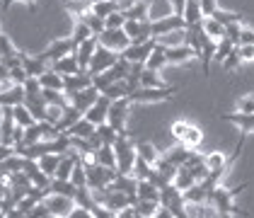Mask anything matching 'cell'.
<instances>
[{"instance_id": "obj_59", "label": "cell", "mask_w": 254, "mask_h": 218, "mask_svg": "<svg viewBox=\"0 0 254 218\" xmlns=\"http://www.w3.org/2000/svg\"><path fill=\"white\" fill-rule=\"evenodd\" d=\"M170 7L175 15H182L184 17V10H187V0H170Z\"/></svg>"}, {"instance_id": "obj_63", "label": "cell", "mask_w": 254, "mask_h": 218, "mask_svg": "<svg viewBox=\"0 0 254 218\" xmlns=\"http://www.w3.org/2000/svg\"><path fill=\"white\" fill-rule=\"evenodd\" d=\"M0 121H2V107H0Z\"/></svg>"}, {"instance_id": "obj_33", "label": "cell", "mask_w": 254, "mask_h": 218, "mask_svg": "<svg viewBox=\"0 0 254 218\" xmlns=\"http://www.w3.org/2000/svg\"><path fill=\"white\" fill-rule=\"evenodd\" d=\"M95 160H97L99 165H107V167H114L117 170V153H114V145H102L95 150Z\"/></svg>"}, {"instance_id": "obj_61", "label": "cell", "mask_w": 254, "mask_h": 218, "mask_svg": "<svg viewBox=\"0 0 254 218\" xmlns=\"http://www.w3.org/2000/svg\"><path fill=\"white\" fill-rule=\"evenodd\" d=\"M12 153H15L12 145H2V143H0V160H5L7 155H12Z\"/></svg>"}, {"instance_id": "obj_12", "label": "cell", "mask_w": 254, "mask_h": 218, "mask_svg": "<svg viewBox=\"0 0 254 218\" xmlns=\"http://www.w3.org/2000/svg\"><path fill=\"white\" fill-rule=\"evenodd\" d=\"M90 85H95V78H92L87 71H78V73L63 75V92H65L68 97L80 92V90H85V87H90Z\"/></svg>"}, {"instance_id": "obj_6", "label": "cell", "mask_w": 254, "mask_h": 218, "mask_svg": "<svg viewBox=\"0 0 254 218\" xmlns=\"http://www.w3.org/2000/svg\"><path fill=\"white\" fill-rule=\"evenodd\" d=\"M75 51H78V46H75L73 37H61V39L51 41V44L46 46V51L39 54V56L46 61V63H54V61L63 59V56H68V54H75Z\"/></svg>"}, {"instance_id": "obj_24", "label": "cell", "mask_w": 254, "mask_h": 218, "mask_svg": "<svg viewBox=\"0 0 254 218\" xmlns=\"http://www.w3.org/2000/svg\"><path fill=\"white\" fill-rule=\"evenodd\" d=\"M22 66H24V71H27L29 75H34V78H39L44 71H49V68H46V61L41 59V56H27V54H22Z\"/></svg>"}, {"instance_id": "obj_3", "label": "cell", "mask_w": 254, "mask_h": 218, "mask_svg": "<svg viewBox=\"0 0 254 218\" xmlns=\"http://www.w3.org/2000/svg\"><path fill=\"white\" fill-rule=\"evenodd\" d=\"M160 206L170 209L175 218H187L189 211H187V201H184V192L177 187L175 182L160 187Z\"/></svg>"}, {"instance_id": "obj_47", "label": "cell", "mask_w": 254, "mask_h": 218, "mask_svg": "<svg viewBox=\"0 0 254 218\" xmlns=\"http://www.w3.org/2000/svg\"><path fill=\"white\" fill-rule=\"evenodd\" d=\"M201 141H203L201 129H198V126H189V131L184 134L182 143H184V145H189V148H198V145H201Z\"/></svg>"}, {"instance_id": "obj_55", "label": "cell", "mask_w": 254, "mask_h": 218, "mask_svg": "<svg viewBox=\"0 0 254 218\" xmlns=\"http://www.w3.org/2000/svg\"><path fill=\"white\" fill-rule=\"evenodd\" d=\"M189 126H191V124H187V121H175V124H172V136H175L177 141H182L184 134L189 131Z\"/></svg>"}, {"instance_id": "obj_8", "label": "cell", "mask_w": 254, "mask_h": 218, "mask_svg": "<svg viewBox=\"0 0 254 218\" xmlns=\"http://www.w3.org/2000/svg\"><path fill=\"white\" fill-rule=\"evenodd\" d=\"M44 204L49 206L51 216H56V218H68L70 214H73V209L78 206L73 197H65V194H56V192H51L49 197L44 199Z\"/></svg>"}, {"instance_id": "obj_58", "label": "cell", "mask_w": 254, "mask_h": 218, "mask_svg": "<svg viewBox=\"0 0 254 218\" xmlns=\"http://www.w3.org/2000/svg\"><path fill=\"white\" fill-rule=\"evenodd\" d=\"M201 2V10H203V17H211L215 10H218V5H215V0H198Z\"/></svg>"}, {"instance_id": "obj_40", "label": "cell", "mask_w": 254, "mask_h": 218, "mask_svg": "<svg viewBox=\"0 0 254 218\" xmlns=\"http://www.w3.org/2000/svg\"><path fill=\"white\" fill-rule=\"evenodd\" d=\"M63 7H65L73 17H80L82 12L92 10V2H90V0H63Z\"/></svg>"}, {"instance_id": "obj_51", "label": "cell", "mask_w": 254, "mask_h": 218, "mask_svg": "<svg viewBox=\"0 0 254 218\" xmlns=\"http://www.w3.org/2000/svg\"><path fill=\"white\" fill-rule=\"evenodd\" d=\"M29 78V73L24 71V66H17V68H10V82H15V85H24Z\"/></svg>"}, {"instance_id": "obj_28", "label": "cell", "mask_w": 254, "mask_h": 218, "mask_svg": "<svg viewBox=\"0 0 254 218\" xmlns=\"http://www.w3.org/2000/svg\"><path fill=\"white\" fill-rule=\"evenodd\" d=\"M51 192H56V194H65V197L75 199V194H78V184H75L73 179L54 177V179H51Z\"/></svg>"}, {"instance_id": "obj_10", "label": "cell", "mask_w": 254, "mask_h": 218, "mask_svg": "<svg viewBox=\"0 0 254 218\" xmlns=\"http://www.w3.org/2000/svg\"><path fill=\"white\" fill-rule=\"evenodd\" d=\"M99 44H104V46H109V49H114V51H124L126 46H131V37L126 34V29L124 27H117V29H112V27H107L102 34H97Z\"/></svg>"}, {"instance_id": "obj_52", "label": "cell", "mask_w": 254, "mask_h": 218, "mask_svg": "<svg viewBox=\"0 0 254 218\" xmlns=\"http://www.w3.org/2000/svg\"><path fill=\"white\" fill-rule=\"evenodd\" d=\"M225 37L233 41V44H240V37H242V22L228 24V27H225Z\"/></svg>"}, {"instance_id": "obj_34", "label": "cell", "mask_w": 254, "mask_h": 218, "mask_svg": "<svg viewBox=\"0 0 254 218\" xmlns=\"http://www.w3.org/2000/svg\"><path fill=\"white\" fill-rule=\"evenodd\" d=\"M201 24H203L206 34H208V37H213L215 41H220L223 37H225V24H223V22H218L215 17H203Z\"/></svg>"}, {"instance_id": "obj_11", "label": "cell", "mask_w": 254, "mask_h": 218, "mask_svg": "<svg viewBox=\"0 0 254 218\" xmlns=\"http://www.w3.org/2000/svg\"><path fill=\"white\" fill-rule=\"evenodd\" d=\"M157 46V39L153 37V39L148 41H140V44H131V46H126L124 51H121V56L128 61V63H145L148 61V56L153 54V49Z\"/></svg>"}, {"instance_id": "obj_2", "label": "cell", "mask_w": 254, "mask_h": 218, "mask_svg": "<svg viewBox=\"0 0 254 218\" xmlns=\"http://www.w3.org/2000/svg\"><path fill=\"white\" fill-rule=\"evenodd\" d=\"M114 153H117V170L121 175H133V165H136L138 150L136 143L128 139V134H119L114 141Z\"/></svg>"}, {"instance_id": "obj_9", "label": "cell", "mask_w": 254, "mask_h": 218, "mask_svg": "<svg viewBox=\"0 0 254 218\" xmlns=\"http://www.w3.org/2000/svg\"><path fill=\"white\" fill-rule=\"evenodd\" d=\"M177 92V87H138V90H133L128 97H131V102H165V99H170L172 95Z\"/></svg>"}, {"instance_id": "obj_42", "label": "cell", "mask_w": 254, "mask_h": 218, "mask_svg": "<svg viewBox=\"0 0 254 218\" xmlns=\"http://www.w3.org/2000/svg\"><path fill=\"white\" fill-rule=\"evenodd\" d=\"M97 134L99 139H102V143H107V145H114V141L119 139V131L109 124V121H104V124H99L97 126Z\"/></svg>"}, {"instance_id": "obj_45", "label": "cell", "mask_w": 254, "mask_h": 218, "mask_svg": "<svg viewBox=\"0 0 254 218\" xmlns=\"http://www.w3.org/2000/svg\"><path fill=\"white\" fill-rule=\"evenodd\" d=\"M15 121H17L20 126H24V129H27V126H32L37 119H34V114H32V112H29L24 104H15Z\"/></svg>"}, {"instance_id": "obj_62", "label": "cell", "mask_w": 254, "mask_h": 218, "mask_svg": "<svg viewBox=\"0 0 254 218\" xmlns=\"http://www.w3.org/2000/svg\"><path fill=\"white\" fill-rule=\"evenodd\" d=\"M0 80H10V68L0 61Z\"/></svg>"}, {"instance_id": "obj_26", "label": "cell", "mask_w": 254, "mask_h": 218, "mask_svg": "<svg viewBox=\"0 0 254 218\" xmlns=\"http://www.w3.org/2000/svg\"><path fill=\"white\" fill-rule=\"evenodd\" d=\"M124 7H126V5L119 2V0H99V2H92V12L99 15V17H109L112 12L124 10Z\"/></svg>"}, {"instance_id": "obj_7", "label": "cell", "mask_w": 254, "mask_h": 218, "mask_svg": "<svg viewBox=\"0 0 254 218\" xmlns=\"http://www.w3.org/2000/svg\"><path fill=\"white\" fill-rule=\"evenodd\" d=\"M172 32H187V20L182 15H165V17H157L153 20V37H165V34H172Z\"/></svg>"}, {"instance_id": "obj_43", "label": "cell", "mask_w": 254, "mask_h": 218, "mask_svg": "<svg viewBox=\"0 0 254 218\" xmlns=\"http://www.w3.org/2000/svg\"><path fill=\"white\" fill-rule=\"evenodd\" d=\"M70 37H73V41H75V46H80L82 41L90 39V37H95V34H92V29H90L82 20H75V27H73V34H70Z\"/></svg>"}, {"instance_id": "obj_23", "label": "cell", "mask_w": 254, "mask_h": 218, "mask_svg": "<svg viewBox=\"0 0 254 218\" xmlns=\"http://www.w3.org/2000/svg\"><path fill=\"white\" fill-rule=\"evenodd\" d=\"M97 131V124H92V121L87 119V117H82V119H78L65 134L68 136H80V139H90L92 134Z\"/></svg>"}, {"instance_id": "obj_60", "label": "cell", "mask_w": 254, "mask_h": 218, "mask_svg": "<svg viewBox=\"0 0 254 218\" xmlns=\"http://www.w3.org/2000/svg\"><path fill=\"white\" fill-rule=\"evenodd\" d=\"M240 44H254V29H245V27H242V37H240Z\"/></svg>"}, {"instance_id": "obj_56", "label": "cell", "mask_w": 254, "mask_h": 218, "mask_svg": "<svg viewBox=\"0 0 254 218\" xmlns=\"http://www.w3.org/2000/svg\"><path fill=\"white\" fill-rule=\"evenodd\" d=\"M63 109H65V107H54V104H49V107H46V121H51V124H59L61 114H63Z\"/></svg>"}, {"instance_id": "obj_15", "label": "cell", "mask_w": 254, "mask_h": 218, "mask_svg": "<svg viewBox=\"0 0 254 218\" xmlns=\"http://www.w3.org/2000/svg\"><path fill=\"white\" fill-rule=\"evenodd\" d=\"M99 95H102V92H99V87L90 85V87L80 90V92H75V95H70V104H73V107H78L80 112L85 114V112H87V109H90V107L99 99Z\"/></svg>"}, {"instance_id": "obj_37", "label": "cell", "mask_w": 254, "mask_h": 218, "mask_svg": "<svg viewBox=\"0 0 254 218\" xmlns=\"http://www.w3.org/2000/svg\"><path fill=\"white\" fill-rule=\"evenodd\" d=\"M184 20H187V27H189V24H198V22L203 20V10H201V2H198V0H187Z\"/></svg>"}, {"instance_id": "obj_13", "label": "cell", "mask_w": 254, "mask_h": 218, "mask_svg": "<svg viewBox=\"0 0 254 218\" xmlns=\"http://www.w3.org/2000/svg\"><path fill=\"white\" fill-rule=\"evenodd\" d=\"M15 129H17V121H15V107L5 104V107H2V121H0V143H2V145H12Z\"/></svg>"}, {"instance_id": "obj_1", "label": "cell", "mask_w": 254, "mask_h": 218, "mask_svg": "<svg viewBox=\"0 0 254 218\" xmlns=\"http://www.w3.org/2000/svg\"><path fill=\"white\" fill-rule=\"evenodd\" d=\"M242 189H247V184H240V187H235V189H225V187H215L213 192L208 194V206H213L215 209V216H247L242 209H237L233 204V199L242 192Z\"/></svg>"}, {"instance_id": "obj_39", "label": "cell", "mask_w": 254, "mask_h": 218, "mask_svg": "<svg viewBox=\"0 0 254 218\" xmlns=\"http://www.w3.org/2000/svg\"><path fill=\"white\" fill-rule=\"evenodd\" d=\"M136 150H138V155H140L143 160H148L150 165H155L157 160H160L157 148L153 145V143H148V141H140V143H136Z\"/></svg>"}, {"instance_id": "obj_64", "label": "cell", "mask_w": 254, "mask_h": 218, "mask_svg": "<svg viewBox=\"0 0 254 218\" xmlns=\"http://www.w3.org/2000/svg\"><path fill=\"white\" fill-rule=\"evenodd\" d=\"M0 92H2V80H0Z\"/></svg>"}, {"instance_id": "obj_36", "label": "cell", "mask_w": 254, "mask_h": 218, "mask_svg": "<svg viewBox=\"0 0 254 218\" xmlns=\"http://www.w3.org/2000/svg\"><path fill=\"white\" fill-rule=\"evenodd\" d=\"M138 199H153V201H160V187L153 184L150 179H138Z\"/></svg>"}, {"instance_id": "obj_25", "label": "cell", "mask_w": 254, "mask_h": 218, "mask_svg": "<svg viewBox=\"0 0 254 218\" xmlns=\"http://www.w3.org/2000/svg\"><path fill=\"white\" fill-rule=\"evenodd\" d=\"M194 150L196 148H189V145H184V143H182V145L172 148L170 153H165V158L170 160V162H175L177 167H179V165H187V162H189V158L194 155Z\"/></svg>"}, {"instance_id": "obj_54", "label": "cell", "mask_w": 254, "mask_h": 218, "mask_svg": "<svg viewBox=\"0 0 254 218\" xmlns=\"http://www.w3.org/2000/svg\"><path fill=\"white\" fill-rule=\"evenodd\" d=\"M49 216H51L49 206H46L44 201H39V204H37V206H34L32 211H29V216H27V218H49Z\"/></svg>"}, {"instance_id": "obj_41", "label": "cell", "mask_w": 254, "mask_h": 218, "mask_svg": "<svg viewBox=\"0 0 254 218\" xmlns=\"http://www.w3.org/2000/svg\"><path fill=\"white\" fill-rule=\"evenodd\" d=\"M140 87H167V85L157 78V71L143 68V73H140Z\"/></svg>"}, {"instance_id": "obj_50", "label": "cell", "mask_w": 254, "mask_h": 218, "mask_svg": "<svg viewBox=\"0 0 254 218\" xmlns=\"http://www.w3.org/2000/svg\"><path fill=\"white\" fill-rule=\"evenodd\" d=\"M104 24H107V27H112V29H117V27H124V24H126V12H124V10H117V12H112L109 17H104Z\"/></svg>"}, {"instance_id": "obj_32", "label": "cell", "mask_w": 254, "mask_h": 218, "mask_svg": "<svg viewBox=\"0 0 254 218\" xmlns=\"http://www.w3.org/2000/svg\"><path fill=\"white\" fill-rule=\"evenodd\" d=\"M170 61H167V54H165V44H157L155 49H153V54L148 56L145 61V68H153V71H160L162 66H167Z\"/></svg>"}, {"instance_id": "obj_4", "label": "cell", "mask_w": 254, "mask_h": 218, "mask_svg": "<svg viewBox=\"0 0 254 218\" xmlns=\"http://www.w3.org/2000/svg\"><path fill=\"white\" fill-rule=\"evenodd\" d=\"M121 59V54L119 51H114V49H109V46H104V44H99L97 51H95V56H92V61H90V68H87V73L95 78V75H99V73H104V71H109L117 61Z\"/></svg>"}, {"instance_id": "obj_20", "label": "cell", "mask_w": 254, "mask_h": 218, "mask_svg": "<svg viewBox=\"0 0 254 218\" xmlns=\"http://www.w3.org/2000/svg\"><path fill=\"white\" fill-rule=\"evenodd\" d=\"M51 68H54L56 73H61V75H70V73H78V71H82L75 54H68V56H63V59L54 61V63H51Z\"/></svg>"}, {"instance_id": "obj_35", "label": "cell", "mask_w": 254, "mask_h": 218, "mask_svg": "<svg viewBox=\"0 0 254 218\" xmlns=\"http://www.w3.org/2000/svg\"><path fill=\"white\" fill-rule=\"evenodd\" d=\"M175 184L184 192V189H189L191 184H196V177L194 172H191V167L189 165H179V170H177V177H175Z\"/></svg>"}, {"instance_id": "obj_29", "label": "cell", "mask_w": 254, "mask_h": 218, "mask_svg": "<svg viewBox=\"0 0 254 218\" xmlns=\"http://www.w3.org/2000/svg\"><path fill=\"white\" fill-rule=\"evenodd\" d=\"M39 82H41V87H46V90H63V75L56 73L54 68L44 71L39 75Z\"/></svg>"}, {"instance_id": "obj_49", "label": "cell", "mask_w": 254, "mask_h": 218, "mask_svg": "<svg viewBox=\"0 0 254 218\" xmlns=\"http://www.w3.org/2000/svg\"><path fill=\"white\" fill-rule=\"evenodd\" d=\"M240 63H242V56H240V44H237V46H235L233 51H230V56H228V59L223 61L220 66H223L225 71H235V68H237Z\"/></svg>"}, {"instance_id": "obj_44", "label": "cell", "mask_w": 254, "mask_h": 218, "mask_svg": "<svg viewBox=\"0 0 254 218\" xmlns=\"http://www.w3.org/2000/svg\"><path fill=\"white\" fill-rule=\"evenodd\" d=\"M153 170H155V165H150L148 160H143L140 155H138V158H136V165H133V175H136L138 179H150Z\"/></svg>"}, {"instance_id": "obj_46", "label": "cell", "mask_w": 254, "mask_h": 218, "mask_svg": "<svg viewBox=\"0 0 254 218\" xmlns=\"http://www.w3.org/2000/svg\"><path fill=\"white\" fill-rule=\"evenodd\" d=\"M237 44H233V41L228 39V37H223V39L218 41V49H215V59L213 61H218V63H223V61L230 56V51H233Z\"/></svg>"}, {"instance_id": "obj_57", "label": "cell", "mask_w": 254, "mask_h": 218, "mask_svg": "<svg viewBox=\"0 0 254 218\" xmlns=\"http://www.w3.org/2000/svg\"><path fill=\"white\" fill-rule=\"evenodd\" d=\"M15 2H22V5H27L32 12L37 10V0H0V5H2V10H7L10 5H15Z\"/></svg>"}, {"instance_id": "obj_48", "label": "cell", "mask_w": 254, "mask_h": 218, "mask_svg": "<svg viewBox=\"0 0 254 218\" xmlns=\"http://www.w3.org/2000/svg\"><path fill=\"white\" fill-rule=\"evenodd\" d=\"M211 17H215L218 22H223L225 27H228V24H235V22H245L242 15H237V12H225V10H215Z\"/></svg>"}, {"instance_id": "obj_5", "label": "cell", "mask_w": 254, "mask_h": 218, "mask_svg": "<svg viewBox=\"0 0 254 218\" xmlns=\"http://www.w3.org/2000/svg\"><path fill=\"white\" fill-rule=\"evenodd\" d=\"M131 97H119L112 99V107H109V117L107 121L117 129L119 134H128L126 131V119H128V109H131Z\"/></svg>"}, {"instance_id": "obj_17", "label": "cell", "mask_w": 254, "mask_h": 218, "mask_svg": "<svg viewBox=\"0 0 254 218\" xmlns=\"http://www.w3.org/2000/svg\"><path fill=\"white\" fill-rule=\"evenodd\" d=\"M97 46H99V39H97V37H90V39H85L78 46L75 56H78V63H80V68H82V71H87V68H90V61H92V56H95Z\"/></svg>"}, {"instance_id": "obj_31", "label": "cell", "mask_w": 254, "mask_h": 218, "mask_svg": "<svg viewBox=\"0 0 254 218\" xmlns=\"http://www.w3.org/2000/svg\"><path fill=\"white\" fill-rule=\"evenodd\" d=\"M75 20H82L90 29H92V34L97 37V34H102L104 29H107V24H104V17H99V15H95L92 10H87V12H82L80 17H75Z\"/></svg>"}, {"instance_id": "obj_16", "label": "cell", "mask_w": 254, "mask_h": 218, "mask_svg": "<svg viewBox=\"0 0 254 218\" xmlns=\"http://www.w3.org/2000/svg\"><path fill=\"white\" fill-rule=\"evenodd\" d=\"M109 107H112V99L107 97V95H99V99L85 112V117L92 121V124H104L107 121V117H109Z\"/></svg>"}, {"instance_id": "obj_19", "label": "cell", "mask_w": 254, "mask_h": 218, "mask_svg": "<svg viewBox=\"0 0 254 218\" xmlns=\"http://www.w3.org/2000/svg\"><path fill=\"white\" fill-rule=\"evenodd\" d=\"M165 54H167V61L170 63H184L189 59H196L194 49L189 44H179V46H165Z\"/></svg>"}, {"instance_id": "obj_21", "label": "cell", "mask_w": 254, "mask_h": 218, "mask_svg": "<svg viewBox=\"0 0 254 218\" xmlns=\"http://www.w3.org/2000/svg\"><path fill=\"white\" fill-rule=\"evenodd\" d=\"M82 117H85V114L80 112L78 107L68 104V107L63 109V114H61V119H59V124H56V129H59L61 134H65V131H68V129H70V126H73V124H75L78 119H82Z\"/></svg>"}, {"instance_id": "obj_22", "label": "cell", "mask_w": 254, "mask_h": 218, "mask_svg": "<svg viewBox=\"0 0 254 218\" xmlns=\"http://www.w3.org/2000/svg\"><path fill=\"white\" fill-rule=\"evenodd\" d=\"M22 102H24V85H15L12 82V87L0 92V107H5V104L15 107V104H22Z\"/></svg>"}, {"instance_id": "obj_30", "label": "cell", "mask_w": 254, "mask_h": 218, "mask_svg": "<svg viewBox=\"0 0 254 218\" xmlns=\"http://www.w3.org/2000/svg\"><path fill=\"white\" fill-rule=\"evenodd\" d=\"M61 158H63V153H46V155H41L39 158L41 170H44L49 177H56V170H59V165H61Z\"/></svg>"}, {"instance_id": "obj_53", "label": "cell", "mask_w": 254, "mask_h": 218, "mask_svg": "<svg viewBox=\"0 0 254 218\" xmlns=\"http://www.w3.org/2000/svg\"><path fill=\"white\" fill-rule=\"evenodd\" d=\"M237 109H240V112H250V114H254V95H245V97L237 99Z\"/></svg>"}, {"instance_id": "obj_27", "label": "cell", "mask_w": 254, "mask_h": 218, "mask_svg": "<svg viewBox=\"0 0 254 218\" xmlns=\"http://www.w3.org/2000/svg\"><path fill=\"white\" fill-rule=\"evenodd\" d=\"M133 206H136L138 218H155L157 209H160V201H153V199H138Z\"/></svg>"}, {"instance_id": "obj_18", "label": "cell", "mask_w": 254, "mask_h": 218, "mask_svg": "<svg viewBox=\"0 0 254 218\" xmlns=\"http://www.w3.org/2000/svg\"><path fill=\"white\" fill-rule=\"evenodd\" d=\"M223 121H230L235 124L242 134H254V114L250 112H237V114H223L220 117Z\"/></svg>"}, {"instance_id": "obj_38", "label": "cell", "mask_w": 254, "mask_h": 218, "mask_svg": "<svg viewBox=\"0 0 254 218\" xmlns=\"http://www.w3.org/2000/svg\"><path fill=\"white\" fill-rule=\"evenodd\" d=\"M128 82L126 80H117V82H112L109 87H104L102 90V95H107L109 99H119V97H128Z\"/></svg>"}, {"instance_id": "obj_14", "label": "cell", "mask_w": 254, "mask_h": 218, "mask_svg": "<svg viewBox=\"0 0 254 218\" xmlns=\"http://www.w3.org/2000/svg\"><path fill=\"white\" fill-rule=\"evenodd\" d=\"M0 61H2L7 68H17V66H22V54L15 49V44L10 41V37L2 34V32H0Z\"/></svg>"}]
</instances>
